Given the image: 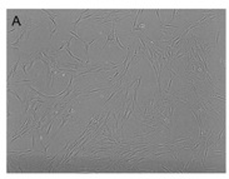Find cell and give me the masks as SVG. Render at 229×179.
<instances>
[{
  "mask_svg": "<svg viewBox=\"0 0 229 179\" xmlns=\"http://www.w3.org/2000/svg\"><path fill=\"white\" fill-rule=\"evenodd\" d=\"M41 19H35L33 18L29 13H24V23L21 24V30L24 31V39L26 40L29 38L30 31H33L34 29H36L40 25Z\"/></svg>",
  "mask_w": 229,
  "mask_h": 179,
  "instance_id": "1",
  "label": "cell"
},
{
  "mask_svg": "<svg viewBox=\"0 0 229 179\" xmlns=\"http://www.w3.org/2000/svg\"><path fill=\"white\" fill-rule=\"evenodd\" d=\"M219 36H220V31H218L217 35H215V41H214V45H215V48L218 46V41H219Z\"/></svg>",
  "mask_w": 229,
  "mask_h": 179,
  "instance_id": "2",
  "label": "cell"
}]
</instances>
